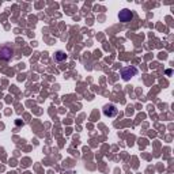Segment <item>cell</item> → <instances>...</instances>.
I'll list each match as a JSON object with an SVG mask.
<instances>
[{"label": "cell", "mask_w": 174, "mask_h": 174, "mask_svg": "<svg viewBox=\"0 0 174 174\" xmlns=\"http://www.w3.org/2000/svg\"><path fill=\"white\" fill-rule=\"evenodd\" d=\"M12 49H11L10 46H1L0 48V60H10L11 57H12Z\"/></svg>", "instance_id": "3957f363"}, {"label": "cell", "mask_w": 174, "mask_h": 174, "mask_svg": "<svg viewBox=\"0 0 174 174\" xmlns=\"http://www.w3.org/2000/svg\"><path fill=\"white\" fill-rule=\"evenodd\" d=\"M54 59H56V61H64V60H67V54L64 52L59 50V52L54 53Z\"/></svg>", "instance_id": "5b68a950"}, {"label": "cell", "mask_w": 174, "mask_h": 174, "mask_svg": "<svg viewBox=\"0 0 174 174\" xmlns=\"http://www.w3.org/2000/svg\"><path fill=\"white\" fill-rule=\"evenodd\" d=\"M137 74V69L135 67H128V68H124L122 71H121V76L124 80H129L131 78H133L135 75Z\"/></svg>", "instance_id": "6da1fadb"}, {"label": "cell", "mask_w": 174, "mask_h": 174, "mask_svg": "<svg viewBox=\"0 0 174 174\" xmlns=\"http://www.w3.org/2000/svg\"><path fill=\"white\" fill-rule=\"evenodd\" d=\"M132 18H133L132 11L127 10V8L122 10V11H120V14H118V19H120V22H122V23H128V22H131Z\"/></svg>", "instance_id": "7a4b0ae2"}, {"label": "cell", "mask_w": 174, "mask_h": 174, "mask_svg": "<svg viewBox=\"0 0 174 174\" xmlns=\"http://www.w3.org/2000/svg\"><path fill=\"white\" fill-rule=\"evenodd\" d=\"M103 114L106 116V117H114L116 114H117V107L109 103V105H105L103 106Z\"/></svg>", "instance_id": "277c9868"}]
</instances>
